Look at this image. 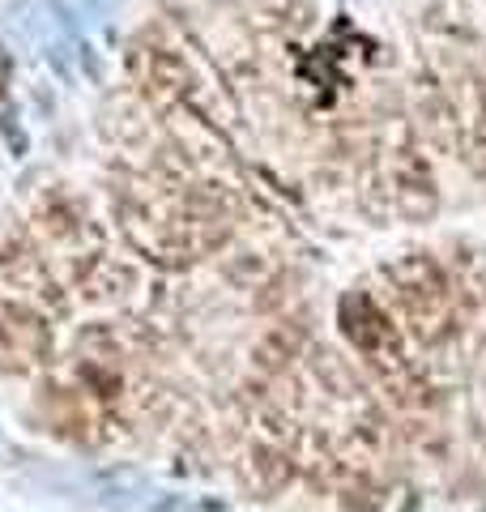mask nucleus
Instances as JSON below:
<instances>
[{
	"mask_svg": "<svg viewBox=\"0 0 486 512\" xmlns=\"http://www.w3.org/2000/svg\"><path fill=\"white\" fill-rule=\"evenodd\" d=\"M342 329L350 346L376 367L380 376H393L405 367L401 355V325L388 312V303L376 291H350L342 299Z\"/></svg>",
	"mask_w": 486,
	"mask_h": 512,
	"instance_id": "obj_3",
	"label": "nucleus"
},
{
	"mask_svg": "<svg viewBox=\"0 0 486 512\" xmlns=\"http://www.w3.org/2000/svg\"><path fill=\"white\" fill-rule=\"evenodd\" d=\"M56 350L52 316L39 303L0 291V376H26Z\"/></svg>",
	"mask_w": 486,
	"mask_h": 512,
	"instance_id": "obj_2",
	"label": "nucleus"
},
{
	"mask_svg": "<svg viewBox=\"0 0 486 512\" xmlns=\"http://www.w3.org/2000/svg\"><path fill=\"white\" fill-rule=\"evenodd\" d=\"M384 282H388V295L380 299L388 303L401 333H410L423 346H440L457 333L461 291L431 252H410L393 261L384 269Z\"/></svg>",
	"mask_w": 486,
	"mask_h": 512,
	"instance_id": "obj_1",
	"label": "nucleus"
}]
</instances>
